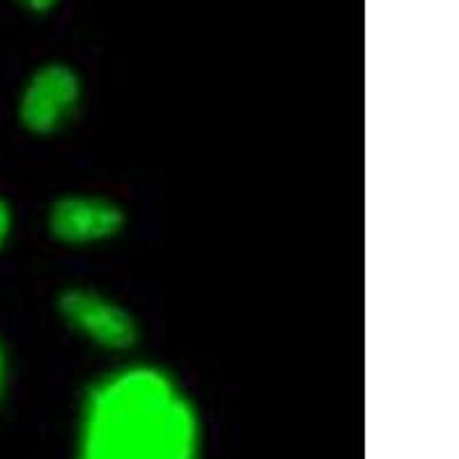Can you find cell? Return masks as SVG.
Returning <instances> with one entry per match:
<instances>
[{
  "mask_svg": "<svg viewBox=\"0 0 459 459\" xmlns=\"http://www.w3.org/2000/svg\"><path fill=\"white\" fill-rule=\"evenodd\" d=\"M67 459H204L198 400L161 363L115 359L81 393Z\"/></svg>",
  "mask_w": 459,
  "mask_h": 459,
  "instance_id": "6da1fadb",
  "label": "cell"
},
{
  "mask_svg": "<svg viewBox=\"0 0 459 459\" xmlns=\"http://www.w3.org/2000/svg\"><path fill=\"white\" fill-rule=\"evenodd\" d=\"M65 329L110 359H126L141 340V322L122 299L97 285H69L56 299Z\"/></svg>",
  "mask_w": 459,
  "mask_h": 459,
  "instance_id": "7a4b0ae2",
  "label": "cell"
},
{
  "mask_svg": "<svg viewBox=\"0 0 459 459\" xmlns=\"http://www.w3.org/2000/svg\"><path fill=\"white\" fill-rule=\"evenodd\" d=\"M83 104L85 83L79 69L51 60L23 81L16 97V122L32 138H57L79 120Z\"/></svg>",
  "mask_w": 459,
  "mask_h": 459,
  "instance_id": "3957f363",
  "label": "cell"
},
{
  "mask_svg": "<svg viewBox=\"0 0 459 459\" xmlns=\"http://www.w3.org/2000/svg\"><path fill=\"white\" fill-rule=\"evenodd\" d=\"M126 228V209L100 191H69L47 209V232L67 251H94L113 244Z\"/></svg>",
  "mask_w": 459,
  "mask_h": 459,
  "instance_id": "277c9868",
  "label": "cell"
},
{
  "mask_svg": "<svg viewBox=\"0 0 459 459\" xmlns=\"http://www.w3.org/2000/svg\"><path fill=\"white\" fill-rule=\"evenodd\" d=\"M14 235V209L5 195H0V253L5 251Z\"/></svg>",
  "mask_w": 459,
  "mask_h": 459,
  "instance_id": "5b68a950",
  "label": "cell"
},
{
  "mask_svg": "<svg viewBox=\"0 0 459 459\" xmlns=\"http://www.w3.org/2000/svg\"><path fill=\"white\" fill-rule=\"evenodd\" d=\"M16 3L32 14H48L60 5V0H16Z\"/></svg>",
  "mask_w": 459,
  "mask_h": 459,
  "instance_id": "8992f818",
  "label": "cell"
},
{
  "mask_svg": "<svg viewBox=\"0 0 459 459\" xmlns=\"http://www.w3.org/2000/svg\"><path fill=\"white\" fill-rule=\"evenodd\" d=\"M5 381H7V351L3 340H0V395H3V391H5Z\"/></svg>",
  "mask_w": 459,
  "mask_h": 459,
  "instance_id": "52a82bcc",
  "label": "cell"
}]
</instances>
